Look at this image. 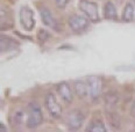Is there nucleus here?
<instances>
[{
    "mask_svg": "<svg viewBox=\"0 0 135 132\" xmlns=\"http://www.w3.org/2000/svg\"><path fill=\"white\" fill-rule=\"evenodd\" d=\"M43 122V112L40 104L36 102L29 103L27 107V119L26 126L28 129H35L40 126Z\"/></svg>",
    "mask_w": 135,
    "mask_h": 132,
    "instance_id": "obj_1",
    "label": "nucleus"
},
{
    "mask_svg": "<svg viewBox=\"0 0 135 132\" xmlns=\"http://www.w3.org/2000/svg\"><path fill=\"white\" fill-rule=\"evenodd\" d=\"M78 7H79L80 12L89 19L92 23H98L100 21L99 9H98V5L91 0H79L78 1Z\"/></svg>",
    "mask_w": 135,
    "mask_h": 132,
    "instance_id": "obj_2",
    "label": "nucleus"
},
{
    "mask_svg": "<svg viewBox=\"0 0 135 132\" xmlns=\"http://www.w3.org/2000/svg\"><path fill=\"white\" fill-rule=\"evenodd\" d=\"M44 108L47 109L48 114H49V116L51 118H54V119L61 118L62 107L58 103L57 97H56V95L54 93L49 92L46 94V96H44Z\"/></svg>",
    "mask_w": 135,
    "mask_h": 132,
    "instance_id": "obj_3",
    "label": "nucleus"
},
{
    "mask_svg": "<svg viewBox=\"0 0 135 132\" xmlns=\"http://www.w3.org/2000/svg\"><path fill=\"white\" fill-rule=\"evenodd\" d=\"M90 21L85 15H79V14H72L68 19V26L75 34H81L88 30L90 26Z\"/></svg>",
    "mask_w": 135,
    "mask_h": 132,
    "instance_id": "obj_4",
    "label": "nucleus"
},
{
    "mask_svg": "<svg viewBox=\"0 0 135 132\" xmlns=\"http://www.w3.org/2000/svg\"><path fill=\"white\" fill-rule=\"evenodd\" d=\"M86 82H88V87H89L90 100L92 102H97L101 95V87H103L101 78L97 77V75H91V77L86 78Z\"/></svg>",
    "mask_w": 135,
    "mask_h": 132,
    "instance_id": "obj_5",
    "label": "nucleus"
},
{
    "mask_svg": "<svg viewBox=\"0 0 135 132\" xmlns=\"http://www.w3.org/2000/svg\"><path fill=\"white\" fill-rule=\"evenodd\" d=\"M85 122V114L79 109H74L66 115L65 124L70 130H78Z\"/></svg>",
    "mask_w": 135,
    "mask_h": 132,
    "instance_id": "obj_6",
    "label": "nucleus"
},
{
    "mask_svg": "<svg viewBox=\"0 0 135 132\" xmlns=\"http://www.w3.org/2000/svg\"><path fill=\"white\" fill-rule=\"evenodd\" d=\"M40 15H41L42 22H43L44 26H47L48 28H50L51 30H55V31H57V33L61 31L60 22H58L56 16L52 14V12L48 7H46V6L40 7Z\"/></svg>",
    "mask_w": 135,
    "mask_h": 132,
    "instance_id": "obj_7",
    "label": "nucleus"
},
{
    "mask_svg": "<svg viewBox=\"0 0 135 132\" xmlns=\"http://www.w3.org/2000/svg\"><path fill=\"white\" fill-rule=\"evenodd\" d=\"M19 18H20V23L22 28L27 31L34 29L35 27V18H34V12L32 10V8H29L28 6H22L19 13Z\"/></svg>",
    "mask_w": 135,
    "mask_h": 132,
    "instance_id": "obj_8",
    "label": "nucleus"
},
{
    "mask_svg": "<svg viewBox=\"0 0 135 132\" xmlns=\"http://www.w3.org/2000/svg\"><path fill=\"white\" fill-rule=\"evenodd\" d=\"M56 92L60 95V97L62 99L64 103L66 104H70V103L74 101V89L71 88V86L69 85V82L66 81H62V82H58L56 85Z\"/></svg>",
    "mask_w": 135,
    "mask_h": 132,
    "instance_id": "obj_9",
    "label": "nucleus"
},
{
    "mask_svg": "<svg viewBox=\"0 0 135 132\" xmlns=\"http://www.w3.org/2000/svg\"><path fill=\"white\" fill-rule=\"evenodd\" d=\"M74 92L75 95L79 100H84L86 97H89V87L86 80L78 79L74 82Z\"/></svg>",
    "mask_w": 135,
    "mask_h": 132,
    "instance_id": "obj_10",
    "label": "nucleus"
},
{
    "mask_svg": "<svg viewBox=\"0 0 135 132\" xmlns=\"http://www.w3.org/2000/svg\"><path fill=\"white\" fill-rule=\"evenodd\" d=\"M104 18L108 21H117L118 20V12L114 4L112 1H106L103 7Z\"/></svg>",
    "mask_w": 135,
    "mask_h": 132,
    "instance_id": "obj_11",
    "label": "nucleus"
},
{
    "mask_svg": "<svg viewBox=\"0 0 135 132\" xmlns=\"http://www.w3.org/2000/svg\"><path fill=\"white\" fill-rule=\"evenodd\" d=\"M120 100V95L117 91H109L105 94L104 96V102L105 104L108 107V108H114V107L118 105Z\"/></svg>",
    "mask_w": 135,
    "mask_h": 132,
    "instance_id": "obj_12",
    "label": "nucleus"
},
{
    "mask_svg": "<svg viewBox=\"0 0 135 132\" xmlns=\"http://www.w3.org/2000/svg\"><path fill=\"white\" fill-rule=\"evenodd\" d=\"M86 131H91V132H106V126L105 123L99 118H93L91 122L89 123V125L85 129Z\"/></svg>",
    "mask_w": 135,
    "mask_h": 132,
    "instance_id": "obj_13",
    "label": "nucleus"
},
{
    "mask_svg": "<svg viewBox=\"0 0 135 132\" xmlns=\"http://www.w3.org/2000/svg\"><path fill=\"white\" fill-rule=\"evenodd\" d=\"M134 16H135V8L132 2H128V4H126V6L122 10L121 20L123 22H132L134 20Z\"/></svg>",
    "mask_w": 135,
    "mask_h": 132,
    "instance_id": "obj_14",
    "label": "nucleus"
},
{
    "mask_svg": "<svg viewBox=\"0 0 135 132\" xmlns=\"http://www.w3.org/2000/svg\"><path fill=\"white\" fill-rule=\"evenodd\" d=\"M1 52L4 53L5 51H8V50H12L13 47H15V42H14L11 37L5 35H1Z\"/></svg>",
    "mask_w": 135,
    "mask_h": 132,
    "instance_id": "obj_15",
    "label": "nucleus"
},
{
    "mask_svg": "<svg viewBox=\"0 0 135 132\" xmlns=\"http://www.w3.org/2000/svg\"><path fill=\"white\" fill-rule=\"evenodd\" d=\"M107 119L109 125L112 126V129H120V125H121V119H120L119 115L115 114V112H107Z\"/></svg>",
    "mask_w": 135,
    "mask_h": 132,
    "instance_id": "obj_16",
    "label": "nucleus"
},
{
    "mask_svg": "<svg viewBox=\"0 0 135 132\" xmlns=\"http://www.w3.org/2000/svg\"><path fill=\"white\" fill-rule=\"evenodd\" d=\"M22 118H23V114L22 111H16L15 114L13 115V120H12V125H20L22 123Z\"/></svg>",
    "mask_w": 135,
    "mask_h": 132,
    "instance_id": "obj_17",
    "label": "nucleus"
},
{
    "mask_svg": "<svg viewBox=\"0 0 135 132\" xmlns=\"http://www.w3.org/2000/svg\"><path fill=\"white\" fill-rule=\"evenodd\" d=\"M70 2H71V0H55L56 6L58 8H61V9H64Z\"/></svg>",
    "mask_w": 135,
    "mask_h": 132,
    "instance_id": "obj_18",
    "label": "nucleus"
},
{
    "mask_svg": "<svg viewBox=\"0 0 135 132\" xmlns=\"http://www.w3.org/2000/svg\"><path fill=\"white\" fill-rule=\"evenodd\" d=\"M131 116L133 117V118L135 119V100L133 101V103H132V107H131Z\"/></svg>",
    "mask_w": 135,
    "mask_h": 132,
    "instance_id": "obj_19",
    "label": "nucleus"
},
{
    "mask_svg": "<svg viewBox=\"0 0 135 132\" xmlns=\"http://www.w3.org/2000/svg\"><path fill=\"white\" fill-rule=\"evenodd\" d=\"M0 125H1V132H5L7 130L6 128H5V125H4V123H0Z\"/></svg>",
    "mask_w": 135,
    "mask_h": 132,
    "instance_id": "obj_20",
    "label": "nucleus"
}]
</instances>
